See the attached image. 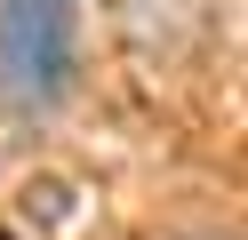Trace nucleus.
I'll list each match as a JSON object with an SVG mask.
<instances>
[{"mask_svg":"<svg viewBox=\"0 0 248 240\" xmlns=\"http://www.w3.org/2000/svg\"><path fill=\"white\" fill-rule=\"evenodd\" d=\"M80 72V0H0V96L56 112Z\"/></svg>","mask_w":248,"mask_h":240,"instance_id":"obj_1","label":"nucleus"},{"mask_svg":"<svg viewBox=\"0 0 248 240\" xmlns=\"http://www.w3.org/2000/svg\"><path fill=\"white\" fill-rule=\"evenodd\" d=\"M208 24H216V0H120V40L144 64L192 56V48L208 40Z\"/></svg>","mask_w":248,"mask_h":240,"instance_id":"obj_2","label":"nucleus"},{"mask_svg":"<svg viewBox=\"0 0 248 240\" xmlns=\"http://www.w3.org/2000/svg\"><path fill=\"white\" fill-rule=\"evenodd\" d=\"M0 240H16V232H0Z\"/></svg>","mask_w":248,"mask_h":240,"instance_id":"obj_3","label":"nucleus"}]
</instances>
